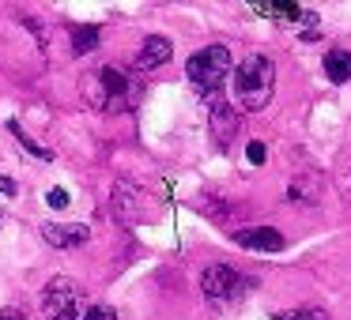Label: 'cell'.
Wrapping results in <instances>:
<instances>
[{
	"label": "cell",
	"mask_w": 351,
	"mask_h": 320,
	"mask_svg": "<svg viewBox=\"0 0 351 320\" xmlns=\"http://www.w3.org/2000/svg\"><path fill=\"white\" fill-rule=\"evenodd\" d=\"M250 12H257V16H272L276 23H313L317 19V12H306L302 4H291V0H257V4H250Z\"/></svg>",
	"instance_id": "10"
},
{
	"label": "cell",
	"mask_w": 351,
	"mask_h": 320,
	"mask_svg": "<svg viewBox=\"0 0 351 320\" xmlns=\"http://www.w3.org/2000/svg\"><path fill=\"white\" fill-rule=\"evenodd\" d=\"M8 132H12V136H16L19 144H23L27 151H31V155H38L42 162H49V159H53V151H49V147H42L38 139H31V136H27V132H23V124H19V121H8Z\"/></svg>",
	"instance_id": "14"
},
{
	"label": "cell",
	"mask_w": 351,
	"mask_h": 320,
	"mask_svg": "<svg viewBox=\"0 0 351 320\" xmlns=\"http://www.w3.org/2000/svg\"><path fill=\"white\" fill-rule=\"evenodd\" d=\"M53 320H84L80 312H61V317H53Z\"/></svg>",
	"instance_id": "21"
},
{
	"label": "cell",
	"mask_w": 351,
	"mask_h": 320,
	"mask_svg": "<svg viewBox=\"0 0 351 320\" xmlns=\"http://www.w3.org/2000/svg\"><path fill=\"white\" fill-rule=\"evenodd\" d=\"M42 241L53 249H80L91 241V226L87 222H42Z\"/></svg>",
	"instance_id": "7"
},
{
	"label": "cell",
	"mask_w": 351,
	"mask_h": 320,
	"mask_svg": "<svg viewBox=\"0 0 351 320\" xmlns=\"http://www.w3.org/2000/svg\"><path fill=\"white\" fill-rule=\"evenodd\" d=\"M110 211L121 226H136L144 222V204H140V189L129 181H117L114 185V200H110Z\"/></svg>",
	"instance_id": "8"
},
{
	"label": "cell",
	"mask_w": 351,
	"mask_h": 320,
	"mask_svg": "<svg viewBox=\"0 0 351 320\" xmlns=\"http://www.w3.org/2000/svg\"><path fill=\"white\" fill-rule=\"evenodd\" d=\"M321 68H325V76L332 83H351V53L348 49H328Z\"/></svg>",
	"instance_id": "13"
},
{
	"label": "cell",
	"mask_w": 351,
	"mask_h": 320,
	"mask_svg": "<svg viewBox=\"0 0 351 320\" xmlns=\"http://www.w3.org/2000/svg\"><path fill=\"white\" fill-rule=\"evenodd\" d=\"M80 297H84V290L76 282L64 279V275H53L46 282V294H42V309H46L49 320L61 317V312H80Z\"/></svg>",
	"instance_id": "5"
},
{
	"label": "cell",
	"mask_w": 351,
	"mask_h": 320,
	"mask_svg": "<svg viewBox=\"0 0 351 320\" xmlns=\"http://www.w3.org/2000/svg\"><path fill=\"white\" fill-rule=\"evenodd\" d=\"M272 320H328L321 309H283V312H276Z\"/></svg>",
	"instance_id": "15"
},
{
	"label": "cell",
	"mask_w": 351,
	"mask_h": 320,
	"mask_svg": "<svg viewBox=\"0 0 351 320\" xmlns=\"http://www.w3.org/2000/svg\"><path fill=\"white\" fill-rule=\"evenodd\" d=\"M234 245L253 249V252H283L287 237L276 226H245V230H234Z\"/></svg>",
	"instance_id": "9"
},
{
	"label": "cell",
	"mask_w": 351,
	"mask_h": 320,
	"mask_svg": "<svg viewBox=\"0 0 351 320\" xmlns=\"http://www.w3.org/2000/svg\"><path fill=\"white\" fill-rule=\"evenodd\" d=\"M0 320H27L23 309H0Z\"/></svg>",
	"instance_id": "20"
},
{
	"label": "cell",
	"mask_w": 351,
	"mask_h": 320,
	"mask_svg": "<svg viewBox=\"0 0 351 320\" xmlns=\"http://www.w3.org/2000/svg\"><path fill=\"white\" fill-rule=\"evenodd\" d=\"M245 159H250L253 166H265V159H268L265 144H261V139H250V144H245Z\"/></svg>",
	"instance_id": "16"
},
{
	"label": "cell",
	"mask_w": 351,
	"mask_h": 320,
	"mask_svg": "<svg viewBox=\"0 0 351 320\" xmlns=\"http://www.w3.org/2000/svg\"><path fill=\"white\" fill-rule=\"evenodd\" d=\"M84 320H117V312L110 309V305H91V309H87V317Z\"/></svg>",
	"instance_id": "18"
},
{
	"label": "cell",
	"mask_w": 351,
	"mask_h": 320,
	"mask_svg": "<svg viewBox=\"0 0 351 320\" xmlns=\"http://www.w3.org/2000/svg\"><path fill=\"white\" fill-rule=\"evenodd\" d=\"M208 124H212L215 144L227 151L230 139H234V132H238V109L223 98V91L219 94H208Z\"/></svg>",
	"instance_id": "6"
},
{
	"label": "cell",
	"mask_w": 351,
	"mask_h": 320,
	"mask_svg": "<svg viewBox=\"0 0 351 320\" xmlns=\"http://www.w3.org/2000/svg\"><path fill=\"white\" fill-rule=\"evenodd\" d=\"M0 192H4V196H16V192H19V185L12 181V177H0Z\"/></svg>",
	"instance_id": "19"
},
{
	"label": "cell",
	"mask_w": 351,
	"mask_h": 320,
	"mask_svg": "<svg viewBox=\"0 0 351 320\" xmlns=\"http://www.w3.org/2000/svg\"><path fill=\"white\" fill-rule=\"evenodd\" d=\"M227 72H230V49L223 46V42L204 46L200 53H193L189 61H185V76H189V83L197 87L204 98H208V94H219L223 91Z\"/></svg>",
	"instance_id": "3"
},
{
	"label": "cell",
	"mask_w": 351,
	"mask_h": 320,
	"mask_svg": "<svg viewBox=\"0 0 351 320\" xmlns=\"http://www.w3.org/2000/svg\"><path fill=\"white\" fill-rule=\"evenodd\" d=\"M253 282L245 279L242 271H234L230 264H212L204 267V275H200V294H204V302L212 305V309H230V305H238L245 294H250Z\"/></svg>",
	"instance_id": "4"
},
{
	"label": "cell",
	"mask_w": 351,
	"mask_h": 320,
	"mask_svg": "<svg viewBox=\"0 0 351 320\" xmlns=\"http://www.w3.org/2000/svg\"><path fill=\"white\" fill-rule=\"evenodd\" d=\"M170 53H174V42H170L167 34H152V38H144V46H140V53H136V68L152 72V68H159V64H167Z\"/></svg>",
	"instance_id": "11"
},
{
	"label": "cell",
	"mask_w": 351,
	"mask_h": 320,
	"mask_svg": "<svg viewBox=\"0 0 351 320\" xmlns=\"http://www.w3.org/2000/svg\"><path fill=\"white\" fill-rule=\"evenodd\" d=\"M230 91H234L238 109L245 114H257L272 102L276 94V64L261 53H250L242 64H234V76H230Z\"/></svg>",
	"instance_id": "1"
},
{
	"label": "cell",
	"mask_w": 351,
	"mask_h": 320,
	"mask_svg": "<svg viewBox=\"0 0 351 320\" xmlns=\"http://www.w3.org/2000/svg\"><path fill=\"white\" fill-rule=\"evenodd\" d=\"M69 34H72V57H87L102 42V27H95V23H72Z\"/></svg>",
	"instance_id": "12"
},
{
	"label": "cell",
	"mask_w": 351,
	"mask_h": 320,
	"mask_svg": "<svg viewBox=\"0 0 351 320\" xmlns=\"http://www.w3.org/2000/svg\"><path fill=\"white\" fill-rule=\"evenodd\" d=\"M84 94L95 109H102V114H125V109L136 106L140 87L129 72H121L117 64H106V68L84 76Z\"/></svg>",
	"instance_id": "2"
},
{
	"label": "cell",
	"mask_w": 351,
	"mask_h": 320,
	"mask_svg": "<svg viewBox=\"0 0 351 320\" xmlns=\"http://www.w3.org/2000/svg\"><path fill=\"white\" fill-rule=\"evenodd\" d=\"M46 204H49V207H57V211H64V207L72 204V196H69V192H64V189H49Z\"/></svg>",
	"instance_id": "17"
}]
</instances>
